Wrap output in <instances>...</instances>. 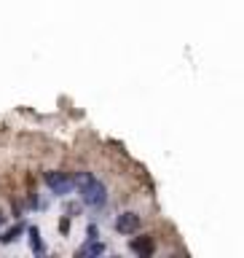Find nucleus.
<instances>
[{"label": "nucleus", "mask_w": 244, "mask_h": 258, "mask_svg": "<svg viewBox=\"0 0 244 258\" xmlns=\"http://www.w3.org/2000/svg\"><path fill=\"white\" fill-rule=\"evenodd\" d=\"M72 180H75V188L80 191L84 205H89V207H102L105 202H108V188H105V183H100L92 172H78Z\"/></svg>", "instance_id": "obj_1"}, {"label": "nucleus", "mask_w": 244, "mask_h": 258, "mask_svg": "<svg viewBox=\"0 0 244 258\" xmlns=\"http://www.w3.org/2000/svg\"><path fill=\"white\" fill-rule=\"evenodd\" d=\"M46 185H48V188H51L54 194L64 197V194H70L72 188H75V180H72L67 172H59V169H54V172H46Z\"/></svg>", "instance_id": "obj_2"}, {"label": "nucleus", "mask_w": 244, "mask_h": 258, "mask_svg": "<svg viewBox=\"0 0 244 258\" xmlns=\"http://www.w3.org/2000/svg\"><path fill=\"white\" fill-rule=\"evenodd\" d=\"M137 229H140V215L137 213H121L118 218H116V231H121V234H134Z\"/></svg>", "instance_id": "obj_3"}, {"label": "nucleus", "mask_w": 244, "mask_h": 258, "mask_svg": "<svg viewBox=\"0 0 244 258\" xmlns=\"http://www.w3.org/2000/svg\"><path fill=\"white\" fill-rule=\"evenodd\" d=\"M129 250L137 255H150L153 250H156V245H153V237H137L129 242Z\"/></svg>", "instance_id": "obj_4"}, {"label": "nucleus", "mask_w": 244, "mask_h": 258, "mask_svg": "<svg viewBox=\"0 0 244 258\" xmlns=\"http://www.w3.org/2000/svg\"><path fill=\"white\" fill-rule=\"evenodd\" d=\"M22 231H24L22 226H14V229H8V231H3V234H0V242H3V245H8V242H14V239L19 237Z\"/></svg>", "instance_id": "obj_5"}, {"label": "nucleus", "mask_w": 244, "mask_h": 258, "mask_svg": "<svg viewBox=\"0 0 244 258\" xmlns=\"http://www.w3.org/2000/svg\"><path fill=\"white\" fill-rule=\"evenodd\" d=\"M30 245H32V250H35V253H40V250H43V245H40V234H38V229H30Z\"/></svg>", "instance_id": "obj_6"}, {"label": "nucleus", "mask_w": 244, "mask_h": 258, "mask_svg": "<svg viewBox=\"0 0 244 258\" xmlns=\"http://www.w3.org/2000/svg\"><path fill=\"white\" fill-rule=\"evenodd\" d=\"M105 247L102 245H86L84 250H80V255H102Z\"/></svg>", "instance_id": "obj_7"}, {"label": "nucleus", "mask_w": 244, "mask_h": 258, "mask_svg": "<svg viewBox=\"0 0 244 258\" xmlns=\"http://www.w3.org/2000/svg\"><path fill=\"white\" fill-rule=\"evenodd\" d=\"M3 223H6V215H3V213H0V226H3Z\"/></svg>", "instance_id": "obj_8"}]
</instances>
